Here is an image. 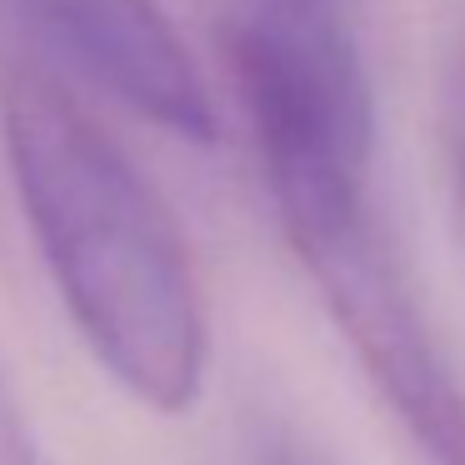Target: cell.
Instances as JSON below:
<instances>
[{
	"label": "cell",
	"mask_w": 465,
	"mask_h": 465,
	"mask_svg": "<svg viewBox=\"0 0 465 465\" xmlns=\"http://www.w3.org/2000/svg\"><path fill=\"white\" fill-rule=\"evenodd\" d=\"M0 145L51 285L105 375L185 415L211 371V315L175 211L125 145L55 81H0Z\"/></svg>",
	"instance_id": "obj_1"
},
{
	"label": "cell",
	"mask_w": 465,
	"mask_h": 465,
	"mask_svg": "<svg viewBox=\"0 0 465 465\" xmlns=\"http://www.w3.org/2000/svg\"><path fill=\"white\" fill-rule=\"evenodd\" d=\"M221 55L275 215L371 195L375 85L335 0H235Z\"/></svg>",
	"instance_id": "obj_2"
},
{
	"label": "cell",
	"mask_w": 465,
	"mask_h": 465,
	"mask_svg": "<svg viewBox=\"0 0 465 465\" xmlns=\"http://www.w3.org/2000/svg\"><path fill=\"white\" fill-rule=\"evenodd\" d=\"M281 231L420 465H465V391L375 215V195L281 215Z\"/></svg>",
	"instance_id": "obj_3"
},
{
	"label": "cell",
	"mask_w": 465,
	"mask_h": 465,
	"mask_svg": "<svg viewBox=\"0 0 465 465\" xmlns=\"http://www.w3.org/2000/svg\"><path fill=\"white\" fill-rule=\"evenodd\" d=\"M0 15L165 135L215 141V95L161 0H0Z\"/></svg>",
	"instance_id": "obj_4"
},
{
	"label": "cell",
	"mask_w": 465,
	"mask_h": 465,
	"mask_svg": "<svg viewBox=\"0 0 465 465\" xmlns=\"http://www.w3.org/2000/svg\"><path fill=\"white\" fill-rule=\"evenodd\" d=\"M440 141H445V165H450L455 195H460V211H465V61H455L450 75H445Z\"/></svg>",
	"instance_id": "obj_5"
},
{
	"label": "cell",
	"mask_w": 465,
	"mask_h": 465,
	"mask_svg": "<svg viewBox=\"0 0 465 465\" xmlns=\"http://www.w3.org/2000/svg\"><path fill=\"white\" fill-rule=\"evenodd\" d=\"M455 61H465V45H460V55H455Z\"/></svg>",
	"instance_id": "obj_6"
}]
</instances>
